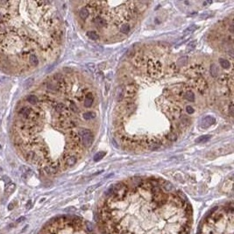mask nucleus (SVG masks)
I'll return each instance as SVG.
<instances>
[{
  "label": "nucleus",
  "mask_w": 234,
  "mask_h": 234,
  "mask_svg": "<svg viewBox=\"0 0 234 234\" xmlns=\"http://www.w3.org/2000/svg\"><path fill=\"white\" fill-rule=\"evenodd\" d=\"M104 155H105V153H104V152H98V153H96L94 155L93 160H94V161H100L101 159H103Z\"/></svg>",
  "instance_id": "nucleus-11"
},
{
  "label": "nucleus",
  "mask_w": 234,
  "mask_h": 234,
  "mask_svg": "<svg viewBox=\"0 0 234 234\" xmlns=\"http://www.w3.org/2000/svg\"><path fill=\"white\" fill-rule=\"evenodd\" d=\"M210 138H211L210 135H204V136H201V137L197 138V139L196 140V142H197V143H203V142H206V141H208Z\"/></svg>",
  "instance_id": "nucleus-10"
},
{
  "label": "nucleus",
  "mask_w": 234,
  "mask_h": 234,
  "mask_svg": "<svg viewBox=\"0 0 234 234\" xmlns=\"http://www.w3.org/2000/svg\"><path fill=\"white\" fill-rule=\"evenodd\" d=\"M86 35H87L88 38H89L90 40H94V41L100 40V38H99L97 32H95V31H87V32H86Z\"/></svg>",
  "instance_id": "nucleus-9"
},
{
  "label": "nucleus",
  "mask_w": 234,
  "mask_h": 234,
  "mask_svg": "<svg viewBox=\"0 0 234 234\" xmlns=\"http://www.w3.org/2000/svg\"><path fill=\"white\" fill-rule=\"evenodd\" d=\"M78 134L81 137L82 143L84 147H90L94 142V134L93 132L89 129H80Z\"/></svg>",
  "instance_id": "nucleus-5"
},
{
  "label": "nucleus",
  "mask_w": 234,
  "mask_h": 234,
  "mask_svg": "<svg viewBox=\"0 0 234 234\" xmlns=\"http://www.w3.org/2000/svg\"><path fill=\"white\" fill-rule=\"evenodd\" d=\"M17 153L54 176L74 167L83 153L77 117L68 107V76L55 74L17 104L11 125Z\"/></svg>",
  "instance_id": "nucleus-1"
},
{
  "label": "nucleus",
  "mask_w": 234,
  "mask_h": 234,
  "mask_svg": "<svg viewBox=\"0 0 234 234\" xmlns=\"http://www.w3.org/2000/svg\"><path fill=\"white\" fill-rule=\"evenodd\" d=\"M215 123V118L212 117H210V116H208V117H206L205 118H204L203 119V122H202V125L203 126H206V127H208V126H210V125H211L212 124H214Z\"/></svg>",
  "instance_id": "nucleus-8"
},
{
  "label": "nucleus",
  "mask_w": 234,
  "mask_h": 234,
  "mask_svg": "<svg viewBox=\"0 0 234 234\" xmlns=\"http://www.w3.org/2000/svg\"><path fill=\"white\" fill-rule=\"evenodd\" d=\"M78 15H79V18L81 20H86L89 17V11L88 9L86 8V6H82L81 9L79 10V12H78Z\"/></svg>",
  "instance_id": "nucleus-6"
},
{
  "label": "nucleus",
  "mask_w": 234,
  "mask_h": 234,
  "mask_svg": "<svg viewBox=\"0 0 234 234\" xmlns=\"http://www.w3.org/2000/svg\"><path fill=\"white\" fill-rule=\"evenodd\" d=\"M63 26L46 1H0V70L23 76L58 55Z\"/></svg>",
  "instance_id": "nucleus-3"
},
{
  "label": "nucleus",
  "mask_w": 234,
  "mask_h": 234,
  "mask_svg": "<svg viewBox=\"0 0 234 234\" xmlns=\"http://www.w3.org/2000/svg\"><path fill=\"white\" fill-rule=\"evenodd\" d=\"M229 112H230L231 116L233 115V102H231V104L229 105Z\"/></svg>",
  "instance_id": "nucleus-14"
},
{
  "label": "nucleus",
  "mask_w": 234,
  "mask_h": 234,
  "mask_svg": "<svg viewBox=\"0 0 234 234\" xmlns=\"http://www.w3.org/2000/svg\"><path fill=\"white\" fill-rule=\"evenodd\" d=\"M185 112H186L188 114H192V113H194L196 111H195V108H194L192 105H187V106L185 107Z\"/></svg>",
  "instance_id": "nucleus-13"
},
{
  "label": "nucleus",
  "mask_w": 234,
  "mask_h": 234,
  "mask_svg": "<svg viewBox=\"0 0 234 234\" xmlns=\"http://www.w3.org/2000/svg\"><path fill=\"white\" fill-rule=\"evenodd\" d=\"M96 117V113L95 112H86L83 114V119L86 121L93 120Z\"/></svg>",
  "instance_id": "nucleus-7"
},
{
  "label": "nucleus",
  "mask_w": 234,
  "mask_h": 234,
  "mask_svg": "<svg viewBox=\"0 0 234 234\" xmlns=\"http://www.w3.org/2000/svg\"><path fill=\"white\" fill-rule=\"evenodd\" d=\"M36 234H97L93 225L83 217L61 215L48 220Z\"/></svg>",
  "instance_id": "nucleus-4"
},
{
  "label": "nucleus",
  "mask_w": 234,
  "mask_h": 234,
  "mask_svg": "<svg viewBox=\"0 0 234 234\" xmlns=\"http://www.w3.org/2000/svg\"><path fill=\"white\" fill-rule=\"evenodd\" d=\"M94 218L98 234H190L193 210L171 183L133 177L104 192Z\"/></svg>",
  "instance_id": "nucleus-2"
},
{
  "label": "nucleus",
  "mask_w": 234,
  "mask_h": 234,
  "mask_svg": "<svg viewBox=\"0 0 234 234\" xmlns=\"http://www.w3.org/2000/svg\"><path fill=\"white\" fill-rule=\"evenodd\" d=\"M219 62H220V65L222 66V68H228V67H229V65H230V63H229V61L226 60V59H219Z\"/></svg>",
  "instance_id": "nucleus-12"
}]
</instances>
